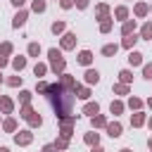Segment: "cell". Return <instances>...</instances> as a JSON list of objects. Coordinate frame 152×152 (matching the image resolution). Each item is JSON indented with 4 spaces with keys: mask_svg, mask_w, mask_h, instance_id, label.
Listing matches in <instances>:
<instances>
[{
    "mask_svg": "<svg viewBox=\"0 0 152 152\" xmlns=\"http://www.w3.org/2000/svg\"><path fill=\"white\" fill-rule=\"evenodd\" d=\"M48 102L52 104V112H55V119L57 121H62V119H66V116H71L74 114V102H76V93L74 90H66L59 81H55V83H50V88H48Z\"/></svg>",
    "mask_w": 152,
    "mask_h": 152,
    "instance_id": "obj_1",
    "label": "cell"
},
{
    "mask_svg": "<svg viewBox=\"0 0 152 152\" xmlns=\"http://www.w3.org/2000/svg\"><path fill=\"white\" fill-rule=\"evenodd\" d=\"M12 140L19 147H28L33 142V128H19L17 133H12Z\"/></svg>",
    "mask_w": 152,
    "mask_h": 152,
    "instance_id": "obj_2",
    "label": "cell"
},
{
    "mask_svg": "<svg viewBox=\"0 0 152 152\" xmlns=\"http://www.w3.org/2000/svg\"><path fill=\"white\" fill-rule=\"evenodd\" d=\"M76 43H78V36L74 31H64L59 36V48L62 52H69V50H76Z\"/></svg>",
    "mask_w": 152,
    "mask_h": 152,
    "instance_id": "obj_3",
    "label": "cell"
},
{
    "mask_svg": "<svg viewBox=\"0 0 152 152\" xmlns=\"http://www.w3.org/2000/svg\"><path fill=\"white\" fill-rule=\"evenodd\" d=\"M28 14H31V10H26V7L17 10V12H14V17H12V28H24V26H26V21H28Z\"/></svg>",
    "mask_w": 152,
    "mask_h": 152,
    "instance_id": "obj_4",
    "label": "cell"
},
{
    "mask_svg": "<svg viewBox=\"0 0 152 152\" xmlns=\"http://www.w3.org/2000/svg\"><path fill=\"white\" fill-rule=\"evenodd\" d=\"M104 131H107V135H109L112 140L124 135V126H121V121H116V119H114V121H109V124L104 126Z\"/></svg>",
    "mask_w": 152,
    "mask_h": 152,
    "instance_id": "obj_5",
    "label": "cell"
},
{
    "mask_svg": "<svg viewBox=\"0 0 152 152\" xmlns=\"http://www.w3.org/2000/svg\"><path fill=\"white\" fill-rule=\"evenodd\" d=\"M112 17H114V21H126V19H131L128 5H116V7L112 10Z\"/></svg>",
    "mask_w": 152,
    "mask_h": 152,
    "instance_id": "obj_6",
    "label": "cell"
},
{
    "mask_svg": "<svg viewBox=\"0 0 152 152\" xmlns=\"http://www.w3.org/2000/svg\"><path fill=\"white\" fill-rule=\"evenodd\" d=\"M83 83H86V86H90V88H93V86H97V83H100V71H97V69H93V66H88V69H86V74H83Z\"/></svg>",
    "mask_w": 152,
    "mask_h": 152,
    "instance_id": "obj_7",
    "label": "cell"
},
{
    "mask_svg": "<svg viewBox=\"0 0 152 152\" xmlns=\"http://www.w3.org/2000/svg\"><path fill=\"white\" fill-rule=\"evenodd\" d=\"M57 81H59V83H62L66 90H76V88H78V81H76V76H71L69 71H64L62 76H57Z\"/></svg>",
    "mask_w": 152,
    "mask_h": 152,
    "instance_id": "obj_8",
    "label": "cell"
},
{
    "mask_svg": "<svg viewBox=\"0 0 152 152\" xmlns=\"http://www.w3.org/2000/svg\"><path fill=\"white\" fill-rule=\"evenodd\" d=\"M26 64H28V59H26L24 55H17V57H12V59H10V66L14 69V74H21V71L26 69Z\"/></svg>",
    "mask_w": 152,
    "mask_h": 152,
    "instance_id": "obj_9",
    "label": "cell"
},
{
    "mask_svg": "<svg viewBox=\"0 0 152 152\" xmlns=\"http://www.w3.org/2000/svg\"><path fill=\"white\" fill-rule=\"evenodd\" d=\"M107 17H112V7L107 2H97L95 5V19L100 21V19H107Z\"/></svg>",
    "mask_w": 152,
    "mask_h": 152,
    "instance_id": "obj_10",
    "label": "cell"
},
{
    "mask_svg": "<svg viewBox=\"0 0 152 152\" xmlns=\"http://www.w3.org/2000/svg\"><path fill=\"white\" fill-rule=\"evenodd\" d=\"M150 14V2H135L133 5V17L135 19H145Z\"/></svg>",
    "mask_w": 152,
    "mask_h": 152,
    "instance_id": "obj_11",
    "label": "cell"
},
{
    "mask_svg": "<svg viewBox=\"0 0 152 152\" xmlns=\"http://www.w3.org/2000/svg\"><path fill=\"white\" fill-rule=\"evenodd\" d=\"M128 66L131 69H135V66H142L145 62H142V52H138V50H128Z\"/></svg>",
    "mask_w": 152,
    "mask_h": 152,
    "instance_id": "obj_12",
    "label": "cell"
},
{
    "mask_svg": "<svg viewBox=\"0 0 152 152\" xmlns=\"http://www.w3.org/2000/svg\"><path fill=\"white\" fill-rule=\"evenodd\" d=\"M126 107H128L131 112H140V109L145 107V100H142V97H138V95H128V100H126Z\"/></svg>",
    "mask_w": 152,
    "mask_h": 152,
    "instance_id": "obj_13",
    "label": "cell"
},
{
    "mask_svg": "<svg viewBox=\"0 0 152 152\" xmlns=\"http://www.w3.org/2000/svg\"><path fill=\"white\" fill-rule=\"evenodd\" d=\"M81 114H86L88 119H90V116H95V114H100V102H93V100L83 102V109H81Z\"/></svg>",
    "mask_w": 152,
    "mask_h": 152,
    "instance_id": "obj_14",
    "label": "cell"
},
{
    "mask_svg": "<svg viewBox=\"0 0 152 152\" xmlns=\"http://www.w3.org/2000/svg\"><path fill=\"white\" fill-rule=\"evenodd\" d=\"M145 124H147V114H145L142 109H140V112H133V114H131V126H133V128H142Z\"/></svg>",
    "mask_w": 152,
    "mask_h": 152,
    "instance_id": "obj_15",
    "label": "cell"
},
{
    "mask_svg": "<svg viewBox=\"0 0 152 152\" xmlns=\"http://www.w3.org/2000/svg\"><path fill=\"white\" fill-rule=\"evenodd\" d=\"M0 128H2V133H17V119L12 114H7L2 119V124H0Z\"/></svg>",
    "mask_w": 152,
    "mask_h": 152,
    "instance_id": "obj_16",
    "label": "cell"
},
{
    "mask_svg": "<svg viewBox=\"0 0 152 152\" xmlns=\"http://www.w3.org/2000/svg\"><path fill=\"white\" fill-rule=\"evenodd\" d=\"M0 112L2 114H14V100L10 95H0Z\"/></svg>",
    "mask_w": 152,
    "mask_h": 152,
    "instance_id": "obj_17",
    "label": "cell"
},
{
    "mask_svg": "<svg viewBox=\"0 0 152 152\" xmlns=\"http://www.w3.org/2000/svg\"><path fill=\"white\" fill-rule=\"evenodd\" d=\"M76 62H78L81 66H86V69H88V66L93 64V52H90V50H78V55H76Z\"/></svg>",
    "mask_w": 152,
    "mask_h": 152,
    "instance_id": "obj_18",
    "label": "cell"
},
{
    "mask_svg": "<svg viewBox=\"0 0 152 152\" xmlns=\"http://www.w3.org/2000/svg\"><path fill=\"white\" fill-rule=\"evenodd\" d=\"M74 93H76V100H83V102H88V100H90V95H93L90 86H86V83H78V88H76Z\"/></svg>",
    "mask_w": 152,
    "mask_h": 152,
    "instance_id": "obj_19",
    "label": "cell"
},
{
    "mask_svg": "<svg viewBox=\"0 0 152 152\" xmlns=\"http://www.w3.org/2000/svg\"><path fill=\"white\" fill-rule=\"evenodd\" d=\"M97 28H100V33H102V36H107V33H112V28H114V17H107V19H100V21H97Z\"/></svg>",
    "mask_w": 152,
    "mask_h": 152,
    "instance_id": "obj_20",
    "label": "cell"
},
{
    "mask_svg": "<svg viewBox=\"0 0 152 152\" xmlns=\"http://www.w3.org/2000/svg\"><path fill=\"white\" fill-rule=\"evenodd\" d=\"M135 31H138V21H135V19L121 21V36H131V33H135Z\"/></svg>",
    "mask_w": 152,
    "mask_h": 152,
    "instance_id": "obj_21",
    "label": "cell"
},
{
    "mask_svg": "<svg viewBox=\"0 0 152 152\" xmlns=\"http://www.w3.org/2000/svg\"><path fill=\"white\" fill-rule=\"evenodd\" d=\"M140 40V36L138 33H131V36H124L121 38V48L124 50H135V43Z\"/></svg>",
    "mask_w": 152,
    "mask_h": 152,
    "instance_id": "obj_22",
    "label": "cell"
},
{
    "mask_svg": "<svg viewBox=\"0 0 152 152\" xmlns=\"http://www.w3.org/2000/svg\"><path fill=\"white\" fill-rule=\"evenodd\" d=\"M124 109H126V102H124V100H119V97H116V100H112V102H109V114L121 116V114H124Z\"/></svg>",
    "mask_w": 152,
    "mask_h": 152,
    "instance_id": "obj_23",
    "label": "cell"
},
{
    "mask_svg": "<svg viewBox=\"0 0 152 152\" xmlns=\"http://www.w3.org/2000/svg\"><path fill=\"white\" fill-rule=\"evenodd\" d=\"M83 142L88 145V147H95V145H100V133L93 128V131H88V133H83Z\"/></svg>",
    "mask_w": 152,
    "mask_h": 152,
    "instance_id": "obj_24",
    "label": "cell"
},
{
    "mask_svg": "<svg viewBox=\"0 0 152 152\" xmlns=\"http://www.w3.org/2000/svg\"><path fill=\"white\" fill-rule=\"evenodd\" d=\"M112 93H114V95H119V97H124V95H131V86H128V83H121V81H116V83L112 86Z\"/></svg>",
    "mask_w": 152,
    "mask_h": 152,
    "instance_id": "obj_25",
    "label": "cell"
},
{
    "mask_svg": "<svg viewBox=\"0 0 152 152\" xmlns=\"http://www.w3.org/2000/svg\"><path fill=\"white\" fill-rule=\"evenodd\" d=\"M109 124V119L104 116V114H95V116H90V126L95 128V131H100V128H104Z\"/></svg>",
    "mask_w": 152,
    "mask_h": 152,
    "instance_id": "obj_26",
    "label": "cell"
},
{
    "mask_svg": "<svg viewBox=\"0 0 152 152\" xmlns=\"http://www.w3.org/2000/svg\"><path fill=\"white\" fill-rule=\"evenodd\" d=\"M50 71H52L55 76H62V74L66 71V59L62 57V59H57V62H52V64H50Z\"/></svg>",
    "mask_w": 152,
    "mask_h": 152,
    "instance_id": "obj_27",
    "label": "cell"
},
{
    "mask_svg": "<svg viewBox=\"0 0 152 152\" xmlns=\"http://www.w3.org/2000/svg\"><path fill=\"white\" fill-rule=\"evenodd\" d=\"M50 31H52V36H62V33L66 31V21H64V19L52 21V24H50Z\"/></svg>",
    "mask_w": 152,
    "mask_h": 152,
    "instance_id": "obj_28",
    "label": "cell"
},
{
    "mask_svg": "<svg viewBox=\"0 0 152 152\" xmlns=\"http://www.w3.org/2000/svg\"><path fill=\"white\" fill-rule=\"evenodd\" d=\"M26 55H28V57H36V59H38V57L43 55V48H40V43L31 40V43H28V48H26Z\"/></svg>",
    "mask_w": 152,
    "mask_h": 152,
    "instance_id": "obj_29",
    "label": "cell"
},
{
    "mask_svg": "<svg viewBox=\"0 0 152 152\" xmlns=\"http://www.w3.org/2000/svg\"><path fill=\"white\" fill-rule=\"evenodd\" d=\"M119 48H121V43H107V45H102V55L104 57H116Z\"/></svg>",
    "mask_w": 152,
    "mask_h": 152,
    "instance_id": "obj_30",
    "label": "cell"
},
{
    "mask_svg": "<svg viewBox=\"0 0 152 152\" xmlns=\"http://www.w3.org/2000/svg\"><path fill=\"white\" fill-rule=\"evenodd\" d=\"M48 71H50V64H45V62H36L33 64V76L36 78H43Z\"/></svg>",
    "mask_w": 152,
    "mask_h": 152,
    "instance_id": "obj_31",
    "label": "cell"
},
{
    "mask_svg": "<svg viewBox=\"0 0 152 152\" xmlns=\"http://www.w3.org/2000/svg\"><path fill=\"white\" fill-rule=\"evenodd\" d=\"M138 36H140V40H152V21H145V24L140 26Z\"/></svg>",
    "mask_w": 152,
    "mask_h": 152,
    "instance_id": "obj_32",
    "label": "cell"
},
{
    "mask_svg": "<svg viewBox=\"0 0 152 152\" xmlns=\"http://www.w3.org/2000/svg\"><path fill=\"white\" fill-rule=\"evenodd\" d=\"M48 10V0H31V12L33 14H43Z\"/></svg>",
    "mask_w": 152,
    "mask_h": 152,
    "instance_id": "obj_33",
    "label": "cell"
},
{
    "mask_svg": "<svg viewBox=\"0 0 152 152\" xmlns=\"http://www.w3.org/2000/svg\"><path fill=\"white\" fill-rule=\"evenodd\" d=\"M26 124H28V128H40V126H43V116H40L38 112H33V114L26 119Z\"/></svg>",
    "mask_w": 152,
    "mask_h": 152,
    "instance_id": "obj_34",
    "label": "cell"
},
{
    "mask_svg": "<svg viewBox=\"0 0 152 152\" xmlns=\"http://www.w3.org/2000/svg\"><path fill=\"white\" fill-rule=\"evenodd\" d=\"M5 83H7L10 88H21V83H24V78H21L19 74H14V76H7V78H5Z\"/></svg>",
    "mask_w": 152,
    "mask_h": 152,
    "instance_id": "obj_35",
    "label": "cell"
},
{
    "mask_svg": "<svg viewBox=\"0 0 152 152\" xmlns=\"http://www.w3.org/2000/svg\"><path fill=\"white\" fill-rule=\"evenodd\" d=\"M48 88H50V83L45 78H36V93L38 95H48Z\"/></svg>",
    "mask_w": 152,
    "mask_h": 152,
    "instance_id": "obj_36",
    "label": "cell"
},
{
    "mask_svg": "<svg viewBox=\"0 0 152 152\" xmlns=\"http://www.w3.org/2000/svg\"><path fill=\"white\" fill-rule=\"evenodd\" d=\"M33 112H36V109L31 107V102H28V104H19V119H24V121H26Z\"/></svg>",
    "mask_w": 152,
    "mask_h": 152,
    "instance_id": "obj_37",
    "label": "cell"
},
{
    "mask_svg": "<svg viewBox=\"0 0 152 152\" xmlns=\"http://www.w3.org/2000/svg\"><path fill=\"white\" fill-rule=\"evenodd\" d=\"M55 147H57L59 152H66V150H69V138H64V135H57V138H55Z\"/></svg>",
    "mask_w": 152,
    "mask_h": 152,
    "instance_id": "obj_38",
    "label": "cell"
},
{
    "mask_svg": "<svg viewBox=\"0 0 152 152\" xmlns=\"http://www.w3.org/2000/svg\"><path fill=\"white\" fill-rule=\"evenodd\" d=\"M57 59H62V48H50V50H48V62L52 64V62H57Z\"/></svg>",
    "mask_w": 152,
    "mask_h": 152,
    "instance_id": "obj_39",
    "label": "cell"
},
{
    "mask_svg": "<svg viewBox=\"0 0 152 152\" xmlns=\"http://www.w3.org/2000/svg\"><path fill=\"white\" fill-rule=\"evenodd\" d=\"M119 81L131 86V83H133V71H131V69H121V71H119Z\"/></svg>",
    "mask_w": 152,
    "mask_h": 152,
    "instance_id": "obj_40",
    "label": "cell"
},
{
    "mask_svg": "<svg viewBox=\"0 0 152 152\" xmlns=\"http://www.w3.org/2000/svg\"><path fill=\"white\" fill-rule=\"evenodd\" d=\"M31 100H33V93L26 90V88H21V90H19V104H28Z\"/></svg>",
    "mask_w": 152,
    "mask_h": 152,
    "instance_id": "obj_41",
    "label": "cell"
},
{
    "mask_svg": "<svg viewBox=\"0 0 152 152\" xmlns=\"http://www.w3.org/2000/svg\"><path fill=\"white\" fill-rule=\"evenodd\" d=\"M0 52L7 55V57H12V55H14V45H12L10 40H2V43H0Z\"/></svg>",
    "mask_w": 152,
    "mask_h": 152,
    "instance_id": "obj_42",
    "label": "cell"
},
{
    "mask_svg": "<svg viewBox=\"0 0 152 152\" xmlns=\"http://www.w3.org/2000/svg\"><path fill=\"white\" fill-rule=\"evenodd\" d=\"M142 78L145 81H152V62H145L142 64Z\"/></svg>",
    "mask_w": 152,
    "mask_h": 152,
    "instance_id": "obj_43",
    "label": "cell"
},
{
    "mask_svg": "<svg viewBox=\"0 0 152 152\" xmlns=\"http://www.w3.org/2000/svg\"><path fill=\"white\" fill-rule=\"evenodd\" d=\"M59 7L62 10H71V7H76V0H59Z\"/></svg>",
    "mask_w": 152,
    "mask_h": 152,
    "instance_id": "obj_44",
    "label": "cell"
},
{
    "mask_svg": "<svg viewBox=\"0 0 152 152\" xmlns=\"http://www.w3.org/2000/svg\"><path fill=\"white\" fill-rule=\"evenodd\" d=\"M40 152H59V150L55 147V142H45V145L40 147Z\"/></svg>",
    "mask_w": 152,
    "mask_h": 152,
    "instance_id": "obj_45",
    "label": "cell"
},
{
    "mask_svg": "<svg viewBox=\"0 0 152 152\" xmlns=\"http://www.w3.org/2000/svg\"><path fill=\"white\" fill-rule=\"evenodd\" d=\"M90 0H76V10H88Z\"/></svg>",
    "mask_w": 152,
    "mask_h": 152,
    "instance_id": "obj_46",
    "label": "cell"
},
{
    "mask_svg": "<svg viewBox=\"0 0 152 152\" xmlns=\"http://www.w3.org/2000/svg\"><path fill=\"white\" fill-rule=\"evenodd\" d=\"M10 5H12L14 10H21V7L26 5V0H10Z\"/></svg>",
    "mask_w": 152,
    "mask_h": 152,
    "instance_id": "obj_47",
    "label": "cell"
},
{
    "mask_svg": "<svg viewBox=\"0 0 152 152\" xmlns=\"http://www.w3.org/2000/svg\"><path fill=\"white\" fill-rule=\"evenodd\" d=\"M7 64H10V57H7V55H2V52H0V69H5V66H7Z\"/></svg>",
    "mask_w": 152,
    "mask_h": 152,
    "instance_id": "obj_48",
    "label": "cell"
},
{
    "mask_svg": "<svg viewBox=\"0 0 152 152\" xmlns=\"http://www.w3.org/2000/svg\"><path fill=\"white\" fill-rule=\"evenodd\" d=\"M90 152H104V147L102 145H95V147H90Z\"/></svg>",
    "mask_w": 152,
    "mask_h": 152,
    "instance_id": "obj_49",
    "label": "cell"
},
{
    "mask_svg": "<svg viewBox=\"0 0 152 152\" xmlns=\"http://www.w3.org/2000/svg\"><path fill=\"white\" fill-rule=\"evenodd\" d=\"M145 104H147V109H150V112H152V95H150V97H147V100H145Z\"/></svg>",
    "mask_w": 152,
    "mask_h": 152,
    "instance_id": "obj_50",
    "label": "cell"
},
{
    "mask_svg": "<svg viewBox=\"0 0 152 152\" xmlns=\"http://www.w3.org/2000/svg\"><path fill=\"white\" fill-rule=\"evenodd\" d=\"M145 126H147V128H150V131H152V114H150V116H147V124H145Z\"/></svg>",
    "mask_w": 152,
    "mask_h": 152,
    "instance_id": "obj_51",
    "label": "cell"
},
{
    "mask_svg": "<svg viewBox=\"0 0 152 152\" xmlns=\"http://www.w3.org/2000/svg\"><path fill=\"white\" fill-rule=\"evenodd\" d=\"M147 147H150V150H152V135H150V138H147Z\"/></svg>",
    "mask_w": 152,
    "mask_h": 152,
    "instance_id": "obj_52",
    "label": "cell"
},
{
    "mask_svg": "<svg viewBox=\"0 0 152 152\" xmlns=\"http://www.w3.org/2000/svg\"><path fill=\"white\" fill-rule=\"evenodd\" d=\"M5 83V76H2V69H0V86Z\"/></svg>",
    "mask_w": 152,
    "mask_h": 152,
    "instance_id": "obj_53",
    "label": "cell"
},
{
    "mask_svg": "<svg viewBox=\"0 0 152 152\" xmlns=\"http://www.w3.org/2000/svg\"><path fill=\"white\" fill-rule=\"evenodd\" d=\"M119 152H133V150H131V147H121Z\"/></svg>",
    "mask_w": 152,
    "mask_h": 152,
    "instance_id": "obj_54",
    "label": "cell"
},
{
    "mask_svg": "<svg viewBox=\"0 0 152 152\" xmlns=\"http://www.w3.org/2000/svg\"><path fill=\"white\" fill-rule=\"evenodd\" d=\"M0 152H12V150L10 147H0Z\"/></svg>",
    "mask_w": 152,
    "mask_h": 152,
    "instance_id": "obj_55",
    "label": "cell"
},
{
    "mask_svg": "<svg viewBox=\"0 0 152 152\" xmlns=\"http://www.w3.org/2000/svg\"><path fill=\"white\" fill-rule=\"evenodd\" d=\"M0 124H2V112H0Z\"/></svg>",
    "mask_w": 152,
    "mask_h": 152,
    "instance_id": "obj_56",
    "label": "cell"
},
{
    "mask_svg": "<svg viewBox=\"0 0 152 152\" xmlns=\"http://www.w3.org/2000/svg\"><path fill=\"white\" fill-rule=\"evenodd\" d=\"M150 14H152V2H150Z\"/></svg>",
    "mask_w": 152,
    "mask_h": 152,
    "instance_id": "obj_57",
    "label": "cell"
},
{
    "mask_svg": "<svg viewBox=\"0 0 152 152\" xmlns=\"http://www.w3.org/2000/svg\"><path fill=\"white\" fill-rule=\"evenodd\" d=\"M55 2H59V0H55Z\"/></svg>",
    "mask_w": 152,
    "mask_h": 152,
    "instance_id": "obj_58",
    "label": "cell"
},
{
    "mask_svg": "<svg viewBox=\"0 0 152 152\" xmlns=\"http://www.w3.org/2000/svg\"><path fill=\"white\" fill-rule=\"evenodd\" d=\"M126 2H131V0H126Z\"/></svg>",
    "mask_w": 152,
    "mask_h": 152,
    "instance_id": "obj_59",
    "label": "cell"
},
{
    "mask_svg": "<svg viewBox=\"0 0 152 152\" xmlns=\"http://www.w3.org/2000/svg\"><path fill=\"white\" fill-rule=\"evenodd\" d=\"M150 152H152V150H150Z\"/></svg>",
    "mask_w": 152,
    "mask_h": 152,
    "instance_id": "obj_60",
    "label": "cell"
}]
</instances>
